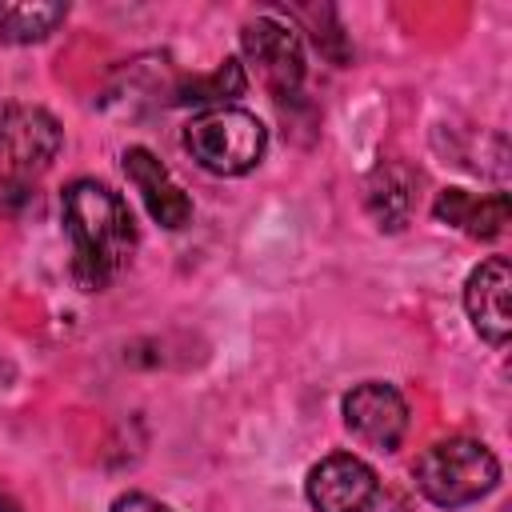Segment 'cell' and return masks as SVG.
<instances>
[{
	"label": "cell",
	"mask_w": 512,
	"mask_h": 512,
	"mask_svg": "<svg viewBox=\"0 0 512 512\" xmlns=\"http://www.w3.org/2000/svg\"><path fill=\"white\" fill-rule=\"evenodd\" d=\"M64 228L72 236V276L84 292L108 288L136 252L132 212L100 180H72L64 188Z\"/></svg>",
	"instance_id": "6da1fadb"
},
{
	"label": "cell",
	"mask_w": 512,
	"mask_h": 512,
	"mask_svg": "<svg viewBox=\"0 0 512 512\" xmlns=\"http://www.w3.org/2000/svg\"><path fill=\"white\" fill-rule=\"evenodd\" d=\"M416 488L440 508H464L500 484V460L472 436H448L420 452L412 464Z\"/></svg>",
	"instance_id": "7a4b0ae2"
},
{
	"label": "cell",
	"mask_w": 512,
	"mask_h": 512,
	"mask_svg": "<svg viewBox=\"0 0 512 512\" xmlns=\"http://www.w3.org/2000/svg\"><path fill=\"white\" fill-rule=\"evenodd\" d=\"M184 148L212 176H244L260 164L268 148V128L256 120V112L236 104L204 108L200 116L188 120Z\"/></svg>",
	"instance_id": "3957f363"
},
{
	"label": "cell",
	"mask_w": 512,
	"mask_h": 512,
	"mask_svg": "<svg viewBox=\"0 0 512 512\" xmlns=\"http://www.w3.org/2000/svg\"><path fill=\"white\" fill-rule=\"evenodd\" d=\"M240 48H244V60L256 68V76L264 80V88L276 100L300 92V84H304V48H300V36H296L292 24H284L276 16H256L240 32Z\"/></svg>",
	"instance_id": "277c9868"
},
{
	"label": "cell",
	"mask_w": 512,
	"mask_h": 512,
	"mask_svg": "<svg viewBox=\"0 0 512 512\" xmlns=\"http://www.w3.org/2000/svg\"><path fill=\"white\" fill-rule=\"evenodd\" d=\"M64 132L36 104H0V164L12 176H36L60 156Z\"/></svg>",
	"instance_id": "5b68a950"
},
{
	"label": "cell",
	"mask_w": 512,
	"mask_h": 512,
	"mask_svg": "<svg viewBox=\"0 0 512 512\" xmlns=\"http://www.w3.org/2000/svg\"><path fill=\"white\" fill-rule=\"evenodd\" d=\"M340 412H344L348 432H352L360 444L376 448V452H396L400 440H404V432H408V404H404V396H400L392 384H384V380H364V384H356V388L344 396Z\"/></svg>",
	"instance_id": "8992f818"
},
{
	"label": "cell",
	"mask_w": 512,
	"mask_h": 512,
	"mask_svg": "<svg viewBox=\"0 0 512 512\" xmlns=\"http://www.w3.org/2000/svg\"><path fill=\"white\" fill-rule=\"evenodd\" d=\"M304 492L316 512H368L380 496V480L360 456L332 452L308 472Z\"/></svg>",
	"instance_id": "52a82bcc"
},
{
	"label": "cell",
	"mask_w": 512,
	"mask_h": 512,
	"mask_svg": "<svg viewBox=\"0 0 512 512\" xmlns=\"http://www.w3.org/2000/svg\"><path fill=\"white\" fill-rule=\"evenodd\" d=\"M508 292H512V268L504 256H488L464 280V312L480 332V340H488L492 348H504L512 332Z\"/></svg>",
	"instance_id": "ba28073f"
},
{
	"label": "cell",
	"mask_w": 512,
	"mask_h": 512,
	"mask_svg": "<svg viewBox=\"0 0 512 512\" xmlns=\"http://www.w3.org/2000/svg\"><path fill=\"white\" fill-rule=\"evenodd\" d=\"M124 176L132 180V188L140 192L148 216L160 228H184L192 220V200L188 192L172 180V172L148 152V148H128L124 152Z\"/></svg>",
	"instance_id": "9c48e42d"
},
{
	"label": "cell",
	"mask_w": 512,
	"mask_h": 512,
	"mask_svg": "<svg viewBox=\"0 0 512 512\" xmlns=\"http://www.w3.org/2000/svg\"><path fill=\"white\" fill-rule=\"evenodd\" d=\"M432 216L448 228H460L464 236L472 240H496L512 216V204L504 192H488V196H476V192H464V188H444L432 204Z\"/></svg>",
	"instance_id": "30bf717a"
},
{
	"label": "cell",
	"mask_w": 512,
	"mask_h": 512,
	"mask_svg": "<svg viewBox=\"0 0 512 512\" xmlns=\"http://www.w3.org/2000/svg\"><path fill=\"white\" fill-rule=\"evenodd\" d=\"M416 184L420 176L404 164V160H380L364 184V204L376 220V228L384 232H400L412 220L416 208Z\"/></svg>",
	"instance_id": "8fae6325"
},
{
	"label": "cell",
	"mask_w": 512,
	"mask_h": 512,
	"mask_svg": "<svg viewBox=\"0 0 512 512\" xmlns=\"http://www.w3.org/2000/svg\"><path fill=\"white\" fill-rule=\"evenodd\" d=\"M68 20V4L56 0H0V40L36 44Z\"/></svg>",
	"instance_id": "7c38bea8"
},
{
	"label": "cell",
	"mask_w": 512,
	"mask_h": 512,
	"mask_svg": "<svg viewBox=\"0 0 512 512\" xmlns=\"http://www.w3.org/2000/svg\"><path fill=\"white\" fill-rule=\"evenodd\" d=\"M244 84H248V76H244V64L240 60H224L216 72H208V76H192V80H184L180 88H176V104H204V108H224L232 96H240L244 92Z\"/></svg>",
	"instance_id": "4fadbf2b"
},
{
	"label": "cell",
	"mask_w": 512,
	"mask_h": 512,
	"mask_svg": "<svg viewBox=\"0 0 512 512\" xmlns=\"http://www.w3.org/2000/svg\"><path fill=\"white\" fill-rule=\"evenodd\" d=\"M108 512H172L168 504H160L156 496H144V492H124V496H116L112 500V508Z\"/></svg>",
	"instance_id": "5bb4252c"
}]
</instances>
